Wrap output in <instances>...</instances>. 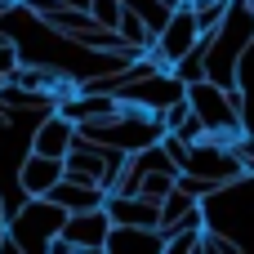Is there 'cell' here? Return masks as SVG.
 Returning <instances> with one entry per match:
<instances>
[{
    "instance_id": "8992f818",
    "label": "cell",
    "mask_w": 254,
    "mask_h": 254,
    "mask_svg": "<svg viewBox=\"0 0 254 254\" xmlns=\"http://www.w3.org/2000/svg\"><path fill=\"white\" fill-rule=\"evenodd\" d=\"M201 45V27H196V13L188 9V4H179V9H170V18H165V27L156 31V45H152V54L174 71L192 49Z\"/></svg>"
},
{
    "instance_id": "7c38bea8",
    "label": "cell",
    "mask_w": 254,
    "mask_h": 254,
    "mask_svg": "<svg viewBox=\"0 0 254 254\" xmlns=\"http://www.w3.org/2000/svg\"><path fill=\"white\" fill-rule=\"evenodd\" d=\"M121 36H125V45H134V49H152L156 45V27H152V18H143L134 4H125L121 9Z\"/></svg>"
},
{
    "instance_id": "5bb4252c",
    "label": "cell",
    "mask_w": 254,
    "mask_h": 254,
    "mask_svg": "<svg viewBox=\"0 0 254 254\" xmlns=\"http://www.w3.org/2000/svg\"><path fill=\"white\" fill-rule=\"evenodd\" d=\"M196 201H201V196H192L188 188H179V183H174V192H170V196L161 201V228H170V223H174L179 214H188V210H192Z\"/></svg>"
},
{
    "instance_id": "8fae6325",
    "label": "cell",
    "mask_w": 254,
    "mask_h": 254,
    "mask_svg": "<svg viewBox=\"0 0 254 254\" xmlns=\"http://www.w3.org/2000/svg\"><path fill=\"white\" fill-rule=\"evenodd\" d=\"M161 121H165V129L170 134H179V138H188V143H201L210 129H205V121L196 116V107H192V98L183 94L179 103H170L165 112H161Z\"/></svg>"
},
{
    "instance_id": "4fadbf2b",
    "label": "cell",
    "mask_w": 254,
    "mask_h": 254,
    "mask_svg": "<svg viewBox=\"0 0 254 254\" xmlns=\"http://www.w3.org/2000/svg\"><path fill=\"white\" fill-rule=\"evenodd\" d=\"M188 9L196 13V27H201V36H214V31H219V22L228 18L232 0H188Z\"/></svg>"
},
{
    "instance_id": "ac0fdd59",
    "label": "cell",
    "mask_w": 254,
    "mask_h": 254,
    "mask_svg": "<svg viewBox=\"0 0 254 254\" xmlns=\"http://www.w3.org/2000/svg\"><path fill=\"white\" fill-rule=\"evenodd\" d=\"M121 9H125L121 0H94V4H89V13H94L103 27H116V22H121Z\"/></svg>"
},
{
    "instance_id": "3957f363",
    "label": "cell",
    "mask_w": 254,
    "mask_h": 254,
    "mask_svg": "<svg viewBox=\"0 0 254 254\" xmlns=\"http://www.w3.org/2000/svg\"><path fill=\"white\" fill-rule=\"evenodd\" d=\"M188 98H192L196 116L205 121V129H210L214 138H232V134H241V121H246V112L237 107L232 89H223L219 80L201 76V80H192V85H188Z\"/></svg>"
},
{
    "instance_id": "7a4b0ae2",
    "label": "cell",
    "mask_w": 254,
    "mask_h": 254,
    "mask_svg": "<svg viewBox=\"0 0 254 254\" xmlns=\"http://www.w3.org/2000/svg\"><path fill=\"white\" fill-rule=\"evenodd\" d=\"M63 223H67V210L54 201V196H31L13 219H9V232H4V241H9V250H49L54 241H58V232H63Z\"/></svg>"
},
{
    "instance_id": "277c9868",
    "label": "cell",
    "mask_w": 254,
    "mask_h": 254,
    "mask_svg": "<svg viewBox=\"0 0 254 254\" xmlns=\"http://www.w3.org/2000/svg\"><path fill=\"white\" fill-rule=\"evenodd\" d=\"M112 214H107V205H94V210H71L67 214V223H63V232H58V241L49 246V250H80V254H98L112 246Z\"/></svg>"
},
{
    "instance_id": "ba28073f",
    "label": "cell",
    "mask_w": 254,
    "mask_h": 254,
    "mask_svg": "<svg viewBox=\"0 0 254 254\" xmlns=\"http://www.w3.org/2000/svg\"><path fill=\"white\" fill-rule=\"evenodd\" d=\"M107 214L116 228H156L161 232V201H152L143 192H129V196L107 192Z\"/></svg>"
},
{
    "instance_id": "603a6c76",
    "label": "cell",
    "mask_w": 254,
    "mask_h": 254,
    "mask_svg": "<svg viewBox=\"0 0 254 254\" xmlns=\"http://www.w3.org/2000/svg\"><path fill=\"white\" fill-rule=\"evenodd\" d=\"M63 4H71V9H89L94 0H63Z\"/></svg>"
},
{
    "instance_id": "9a60e30c",
    "label": "cell",
    "mask_w": 254,
    "mask_h": 254,
    "mask_svg": "<svg viewBox=\"0 0 254 254\" xmlns=\"http://www.w3.org/2000/svg\"><path fill=\"white\" fill-rule=\"evenodd\" d=\"M174 183H179V174H170V170H152V174H143L138 192L152 196V201H165V196L174 192Z\"/></svg>"
},
{
    "instance_id": "7402d4cb",
    "label": "cell",
    "mask_w": 254,
    "mask_h": 254,
    "mask_svg": "<svg viewBox=\"0 0 254 254\" xmlns=\"http://www.w3.org/2000/svg\"><path fill=\"white\" fill-rule=\"evenodd\" d=\"M4 232H9V214H4V205H0V246H4Z\"/></svg>"
},
{
    "instance_id": "2e32d148",
    "label": "cell",
    "mask_w": 254,
    "mask_h": 254,
    "mask_svg": "<svg viewBox=\"0 0 254 254\" xmlns=\"http://www.w3.org/2000/svg\"><path fill=\"white\" fill-rule=\"evenodd\" d=\"M179 232H205V210H201V201L188 210V214H179L170 228H161V237L170 241V237H179Z\"/></svg>"
},
{
    "instance_id": "9c48e42d",
    "label": "cell",
    "mask_w": 254,
    "mask_h": 254,
    "mask_svg": "<svg viewBox=\"0 0 254 254\" xmlns=\"http://www.w3.org/2000/svg\"><path fill=\"white\" fill-rule=\"evenodd\" d=\"M63 174H67V165H63L58 156H40V152H31V156L22 161V170H18V188H22L27 196H49V188H54Z\"/></svg>"
},
{
    "instance_id": "e0dca14e",
    "label": "cell",
    "mask_w": 254,
    "mask_h": 254,
    "mask_svg": "<svg viewBox=\"0 0 254 254\" xmlns=\"http://www.w3.org/2000/svg\"><path fill=\"white\" fill-rule=\"evenodd\" d=\"M228 147H232V156L241 161V170L254 174V138H250V134H246V129H241V134H232V138H228Z\"/></svg>"
},
{
    "instance_id": "52a82bcc",
    "label": "cell",
    "mask_w": 254,
    "mask_h": 254,
    "mask_svg": "<svg viewBox=\"0 0 254 254\" xmlns=\"http://www.w3.org/2000/svg\"><path fill=\"white\" fill-rule=\"evenodd\" d=\"M76 134H80V125H76L63 107H58V112H45V121H40V125H36V134H31V152L67 161V152H71Z\"/></svg>"
},
{
    "instance_id": "30bf717a",
    "label": "cell",
    "mask_w": 254,
    "mask_h": 254,
    "mask_svg": "<svg viewBox=\"0 0 254 254\" xmlns=\"http://www.w3.org/2000/svg\"><path fill=\"white\" fill-rule=\"evenodd\" d=\"M49 196L71 214V210H94V205H107V188H98V183H85V179H71V174H63L54 188H49Z\"/></svg>"
},
{
    "instance_id": "d6986e66",
    "label": "cell",
    "mask_w": 254,
    "mask_h": 254,
    "mask_svg": "<svg viewBox=\"0 0 254 254\" xmlns=\"http://www.w3.org/2000/svg\"><path fill=\"white\" fill-rule=\"evenodd\" d=\"M201 250H205V254H237V250H241V246H237V241H228V237H219V232H210V228H205V232H201Z\"/></svg>"
},
{
    "instance_id": "ffe728a7",
    "label": "cell",
    "mask_w": 254,
    "mask_h": 254,
    "mask_svg": "<svg viewBox=\"0 0 254 254\" xmlns=\"http://www.w3.org/2000/svg\"><path fill=\"white\" fill-rule=\"evenodd\" d=\"M165 250H170V254H192V250H201V232H179V237H170V241H165Z\"/></svg>"
},
{
    "instance_id": "44dd1931",
    "label": "cell",
    "mask_w": 254,
    "mask_h": 254,
    "mask_svg": "<svg viewBox=\"0 0 254 254\" xmlns=\"http://www.w3.org/2000/svg\"><path fill=\"white\" fill-rule=\"evenodd\" d=\"M22 63H18V49L9 45V40H0V76L4 80H13V71H18Z\"/></svg>"
},
{
    "instance_id": "6da1fadb",
    "label": "cell",
    "mask_w": 254,
    "mask_h": 254,
    "mask_svg": "<svg viewBox=\"0 0 254 254\" xmlns=\"http://www.w3.org/2000/svg\"><path fill=\"white\" fill-rule=\"evenodd\" d=\"M254 45V4L250 0H232L228 18L219 22V31L210 36V49H205V76L219 80L223 89H237L241 85V58Z\"/></svg>"
},
{
    "instance_id": "5b68a950",
    "label": "cell",
    "mask_w": 254,
    "mask_h": 254,
    "mask_svg": "<svg viewBox=\"0 0 254 254\" xmlns=\"http://www.w3.org/2000/svg\"><path fill=\"white\" fill-rule=\"evenodd\" d=\"M183 174H196V179H210V183L228 188V183H237L246 170H241V161L232 156L228 138H214V134H205L201 143H192V156H188Z\"/></svg>"
}]
</instances>
